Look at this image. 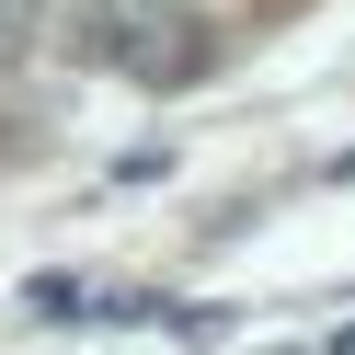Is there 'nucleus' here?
Wrapping results in <instances>:
<instances>
[{"label": "nucleus", "mask_w": 355, "mask_h": 355, "mask_svg": "<svg viewBox=\"0 0 355 355\" xmlns=\"http://www.w3.org/2000/svg\"><path fill=\"white\" fill-rule=\"evenodd\" d=\"M69 46L115 80L172 92V80L207 69V12H184V0H69Z\"/></svg>", "instance_id": "obj_1"}]
</instances>
